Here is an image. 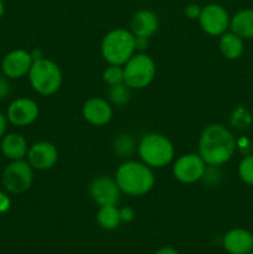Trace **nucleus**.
Returning <instances> with one entry per match:
<instances>
[{
	"label": "nucleus",
	"instance_id": "nucleus-1",
	"mask_svg": "<svg viewBox=\"0 0 253 254\" xmlns=\"http://www.w3.org/2000/svg\"><path fill=\"white\" fill-rule=\"evenodd\" d=\"M235 150L236 140L226 127L210 124L203 129L198 141V155L206 165H223L232 158Z\"/></svg>",
	"mask_w": 253,
	"mask_h": 254
},
{
	"label": "nucleus",
	"instance_id": "nucleus-2",
	"mask_svg": "<svg viewBox=\"0 0 253 254\" xmlns=\"http://www.w3.org/2000/svg\"><path fill=\"white\" fill-rule=\"evenodd\" d=\"M116 181L123 193L129 196L146 195L155 185V176L150 166L143 161L128 160L116 171Z\"/></svg>",
	"mask_w": 253,
	"mask_h": 254
},
{
	"label": "nucleus",
	"instance_id": "nucleus-3",
	"mask_svg": "<svg viewBox=\"0 0 253 254\" xmlns=\"http://www.w3.org/2000/svg\"><path fill=\"white\" fill-rule=\"evenodd\" d=\"M102 56L109 64L124 66L135 54V36L126 29H114L102 40Z\"/></svg>",
	"mask_w": 253,
	"mask_h": 254
},
{
	"label": "nucleus",
	"instance_id": "nucleus-4",
	"mask_svg": "<svg viewBox=\"0 0 253 254\" xmlns=\"http://www.w3.org/2000/svg\"><path fill=\"white\" fill-rule=\"evenodd\" d=\"M141 161L150 168H164L173 161L175 149L173 143L163 134L150 133L141 138L138 144Z\"/></svg>",
	"mask_w": 253,
	"mask_h": 254
},
{
	"label": "nucleus",
	"instance_id": "nucleus-5",
	"mask_svg": "<svg viewBox=\"0 0 253 254\" xmlns=\"http://www.w3.org/2000/svg\"><path fill=\"white\" fill-rule=\"evenodd\" d=\"M29 81L35 92L41 96H51L61 87L62 72L59 64L42 57L32 62L29 71Z\"/></svg>",
	"mask_w": 253,
	"mask_h": 254
},
{
	"label": "nucleus",
	"instance_id": "nucleus-6",
	"mask_svg": "<svg viewBox=\"0 0 253 254\" xmlns=\"http://www.w3.org/2000/svg\"><path fill=\"white\" fill-rule=\"evenodd\" d=\"M124 83L130 89L146 88L156 73L154 60L146 54H134L124 64Z\"/></svg>",
	"mask_w": 253,
	"mask_h": 254
},
{
	"label": "nucleus",
	"instance_id": "nucleus-7",
	"mask_svg": "<svg viewBox=\"0 0 253 254\" xmlns=\"http://www.w3.org/2000/svg\"><path fill=\"white\" fill-rule=\"evenodd\" d=\"M5 190L11 193H22L29 190L34 181V169L24 159L14 160L4 169L1 176Z\"/></svg>",
	"mask_w": 253,
	"mask_h": 254
},
{
	"label": "nucleus",
	"instance_id": "nucleus-8",
	"mask_svg": "<svg viewBox=\"0 0 253 254\" xmlns=\"http://www.w3.org/2000/svg\"><path fill=\"white\" fill-rule=\"evenodd\" d=\"M230 15L227 10L218 4H208L201 10L198 22L206 34L211 36H221L230 27Z\"/></svg>",
	"mask_w": 253,
	"mask_h": 254
},
{
	"label": "nucleus",
	"instance_id": "nucleus-9",
	"mask_svg": "<svg viewBox=\"0 0 253 254\" xmlns=\"http://www.w3.org/2000/svg\"><path fill=\"white\" fill-rule=\"evenodd\" d=\"M206 168V163L198 154H185L175 161L173 174L180 183L193 184L202 180Z\"/></svg>",
	"mask_w": 253,
	"mask_h": 254
},
{
	"label": "nucleus",
	"instance_id": "nucleus-10",
	"mask_svg": "<svg viewBox=\"0 0 253 254\" xmlns=\"http://www.w3.org/2000/svg\"><path fill=\"white\" fill-rule=\"evenodd\" d=\"M89 196L92 200L101 206H117L121 200V189L117 185L116 179L101 176L94 179L89 185Z\"/></svg>",
	"mask_w": 253,
	"mask_h": 254
},
{
	"label": "nucleus",
	"instance_id": "nucleus-11",
	"mask_svg": "<svg viewBox=\"0 0 253 254\" xmlns=\"http://www.w3.org/2000/svg\"><path fill=\"white\" fill-rule=\"evenodd\" d=\"M40 113L39 106L34 99L21 97L7 107L6 118L11 124L16 127H27L34 123Z\"/></svg>",
	"mask_w": 253,
	"mask_h": 254
},
{
	"label": "nucleus",
	"instance_id": "nucleus-12",
	"mask_svg": "<svg viewBox=\"0 0 253 254\" xmlns=\"http://www.w3.org/2000/svg\"><path fill=\"white\" fill-rule=\"evenodd\" d=\"M27 163L36 170H49L59 160L57 148L50 141H37L27 150Z\"/></svg>",
	"mask_w": 253,
	"mask_h": 254
},
{
	"label": "nucleus",
	"instance_id": "nucleus-13",
	"mask_svg": "<svg viewBox=\"0 0 253 254\" xmlns=\"http://www.w3.org/2000/svg\"><path fill=\"white\" fill-rule=\"evenodd\" d=\"M31 54L26 50H14L5 55L1 61V68L4 76L11 79H19L21 77L29 74L30 68L32 66Z\"/></svg>",
	"mask_w": 253,
	"mask_h": 254
},
{
	"label": "nucleus",
	"instance_id": "nucleus-14",
	"mask_svg": "<svg viewBox=\"0 0 253 254\" xmlns=\"http://www.w3.org/2000/svg\"><path fill=\"white\" fill-rule=\"evenodd\" d=\"M83 118L94 127H103L111 122L113 109L109 102L103 98H91L83 104L82 108Z\"/></svg>",
	"mask_w": 253,
	"mask_h": 254
},
{
	"label": "nucleus",
	"instance_id": "nucleus-15",
	"mask_svg": "<svg viewBox=\"0 0 253 254\" xmlns=\"http://www.w3.org/2000/svg\"><path fill=\"white\" fill-rule=\"evenodd\" d=\"M222 245L230 254H247L253 251V235L243 228H233L223 236Z\"/></svg>",
	"mask_w": 253,
	"mask_h": 254
},
{
	"label": "nucleus",
	"instance_id": "nucleus-16",
	"mask_svg": "<svg viewBox=\"0 0 253 254\" xmlns=\"http://www.w3.org/2000/svg\"><path fill=\"white\" fill-rule=\"evenodd\" d=\"M131 32L134 36L150 37L156 32L159 27V19L151 10H139L133 16L130 22Z\"/></svg>",
	"mask_w": 253,
	"mask_h": 254
},
{
	"label": "nucleus",
	"instance_id": "nucleus-17",
	"mask_svg": "<svg viewBox=\"0 0 253 254\" xmlns=\"http://www.w3.org/2000/svg\"><path fill=\"white\" fill-rule=\"evenodd\" d=\"M0 149L5 158L14 161L24 159L29 150V146H27V141L24 136L17 133H10L2 136Z\"/></svg>",
	"mask_w": 253,
	"mask_h": 254
},
{
	"label": "nucleus",
	"instance_id": "nucleus-18",
	"mask_svg": "<svg viewBox=\"0 0 253 254\" xmlns=\"http://www.w3.org/2000/svg\"><path fill=\"white\" fill-rule=\"evenodd\" d=\"M231 31L242 39H253V10L238 11L230 21Z\"/></svg>",
	"mask_w": 253,
	"mask_h": 254
},
{
	"label": "nucleus",
	"instance_id": "nucleus-19",
	"mask_svg": "<svg viewBox=\"0 0 253 254\" xmlns=\"http://www.w3.org/2000/svg\"><path fill=\"white\" fill-rule=\"evenodd\" d=\"M245 45H243V39L236 35L235 32H227L221 35L220 39V51L223 57L228 60H237L238 57L242 56Z\"/></svg>",
	"mask_w": 253,
	"mask_h": 254
},
{
	"label": "nucleus",
	"instance_id": "nucleus-20",
	"mask_svg": "<svg viewBox=\"0 0 253 254\" xmlns=\"http://www.w3.org/2000/svg\"><path fill=\"white\" fill-rule=\"evenodd\" d=\"M97 222L103 230L113 231L121 225V213L117 206H101L97 212Z\"/></svg>",
	"mask_w": 253,
	"mask_h": 254
},
{
	"label": "nucleus",
	"instance_id": "nucleus-21",
	"mask_svg": "<svg viewBox=\"0 0 253 254\" xmlns=\"http://www.w3.org/2000/svg\"><path fill=\"white\" fill-rule=\"evenodd\" d=\"M113 149L119 158H128L138 150V145L130 134H122L114 140Z\"/></svg>",
	"mask_w": 253,
	"mask_h": 254
},
{
	"label": "nucleus",
	"instance_id": "nucleus-22",
	"mask_svg": "<svg viewBox=\"0 0 253 254\" xmlns=\"http://www.w3.org/2000/svg\"><path fill=\"white\" fill-rule=\"evenodd\" d=\"M131 89L126 83H119L116 86H111L108 91V98L112 104L117 107H123L130 101Z\"/></svg>",
	"mask_w": 253,
	"mask_h": 254
},
{
	"label": "nucleus",
	"instance_id": "nucleus-23",
	"mask_svg": "<svg viewBox=\"0 0 253 254\" xmlns=\"http://www.w3.org/2000/svg\"><path fill=\"white\" fill-rule=\"evenodd\" d=\"M104 83L108 86H116V84L123 83L124 82V68L117 64H109L102 74Z\"/></svg>",
	"mask_w": 253,
	"mask_h": 254
},
{
	"label": "nucleus",
	"instance_id": "nucleus-24",
	"mask_svg": "<svg viewBox=\"0 0 253 254\" xmlns=\"http://www.w3.org/2000/svg\"><path fill=\"white\" fill-rule=\"evenodd\" d=\"M241 179L248 185H253V155L246 156L238 166Z\"/></svg>",
	"mask_w": 253,
	"mask_h": 254
},
{
	"label": "nucleus",
	"instance_id": "nucleus-25",
	"mask_svg": "<svg viewBox=\"0 0 253 254\" xmlns=\"http://www.w3.org/2000/svg\"><path fill=\"white\" fill-rule=\"evenodd\" d=\"M202 7L198 6L197 4H189L185 7V15L191 20H198Z\"/></svg>",
	"mask_w": 253,
	"mask_h": 254
},
{
	"label": "nucleus",
	"instance_id": "nucleus-26",
	"mask_svg": "<svg viewBox=\"0 0 253 254\" xmlns=\"http://www.w3.org/2000/svg\"><path fill=\"white\" fill-rule=\"evenodd\" d=\"M11 207V200L5 192L0 191V213L7 212Z\"/></svg>",
	"mask_w": 253,
	"mask_h": 254
},
{
	"label": "nucleus",
	"instance_id": "nucleus-27",
	"mask_svg": "<svg viewBox=\"0 0 253 254\" xmlns=\"http://www.w3.org/2000/svg\"><path fill=\"white\" fill-rule=\"evenodd\" d=\"M10 93V83L6 76H0V99H4Z\"/></svg>",
	"mask_w": 253,
	"mask_h": 254
},
{
	"label": "nucleus",
	"instance_id": "nucleus-28",
	"mask_svg": "<svg viewBox=\"0 0 253 254\" xmlns=\"http://www.w3.org/2000/svg\"><path fill=\"white\" fill-rule=\"evenodd\" d=\"M119 213H121L122 222H130L134 218V211L130 207L119 208Z\"/></svg>",
	"mask_w": 253,
	"mask_h": 254
},
{
	"label": "nucleus",
	"instance_id": "nucleus-29",
	"mask_svg": "<svg viewBox=\"0 0 253 254\" xmlns=\"http://www.w3.org/2000/svg\"><path fill=\"white\" fill-rule=\"evenodd\" d=\"M148 45H149L148 37L135 36V51L143 54V52L148 49Z\"/></svg>",
	"mask_w": 253,
	"mask_h": 254
},
{
	"label": "nucleus",
	"instance_id": "nucleus-30",
	"mask_svg": "<svg viewBox=\"0 0 253 254\" xmlns=\"http://www.w3.org/2000/svg\"><path fill=\"white\" fill-rule=\"evenodd\" d=\"M6 126H7V118L4 114L0 112V140L2 139V136L6 133Z\"/></svg>",
	"mask_w": 253,
	"mask_h": 254
},
{
	"label": "nucleus",
	"instance_id": "nucleus-31",
	"mask_svg": "<svg viewBox=\"0 0 253 254\" xmlns=\"http://www.w3.org/2000/svg\"><path fill=\"white\" fill-rule=\"evenodd\" d=\"M154 254H180V253L173 247H163V248H159V250Z\"/></svg>",
	"mask_w": 253,
	"mask_h": 254
},
{
	"label": "nucleus",
	"instance_id": "nucleus-32",
	"mask_svg": "<svg viewBox=\"0 0 253 254\" xmlns=\"http://www.w3.org/2000/svg\"><path fill=\"white\" fill-rule=\"evenodd\" d=\"M4 11H5V6H4V2H2V0H0V17L4 15Z\"/></svg>",
	"mask_w": 253,
	"mask_h": 254
},
{
	"label": "nucleus",
	"instance_id": "nucleus-33",
	"mask_svg": "<svg viewBox=\"0 0 253 254\" xmlns=\"http://www.w3.org/2000/svg\"><path fill=\"white\" fill-rule=\"evenodd\" d=\"M247 254H253V251H251V252H250V253H247Z\"/></svg>",
	"mask_w": 253,
	"mask_h": 254
}]
</instances>
